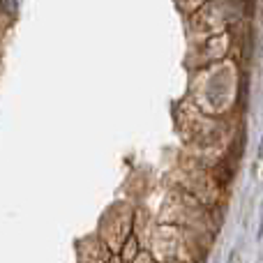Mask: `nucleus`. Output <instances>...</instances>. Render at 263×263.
I'll return each instance as SVG.
<instances>
[{"label":"nucleus","instance_id":"obj_1","mask_svg":"<svg viewBox=\"0 0 263 263\" xmlns=\"http://www.w3.org/2000/svg\"><path fill=\"white\" fill-rule=\"evenodd\" d=\"M3 5H5V14H16V0H3Z\"/></svg>","mask_w":263,"mask_h":263},{"label":"nucleus","instance_id":"obj_2","mask_svg":"<svg viewBox=\"0 0 263 263\" xmlns=\"http://www.w3.org/2000/svg\"><path fill=\"white\" fill-rule=\"evenodd\" d=\"M259 238H263V217H261V227H259Z\"/></svg>","mask_w":263,"mask_h":263}]
</instances>
